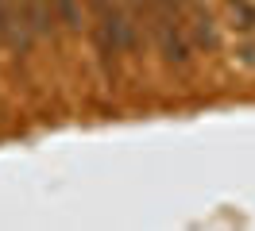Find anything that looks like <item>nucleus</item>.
Returning <instances> with one entry per match:
<instances>
[]
</instances>
